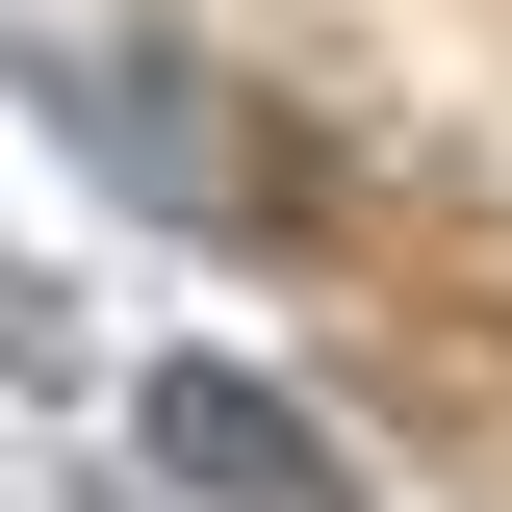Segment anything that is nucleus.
<instances>
[{"label":"nucleus","mask_w":512,"mask_h":512,"mask_svg":"<svg viewBox=\"0 0 512 512\" xmlns=\"http://www.w3.org/2000/svg\"><path fill=\"white\" fill-rule=\"evenodd\" d=\"M0 384H77V308L26 282V256H0Z\"/></svg>","instance_id":"obj_3"},{"label":"nucleus","mask_w":512,"mask_h":512,"mask_svg":"<svg viewBox=\"0 0 512 512\" xmlns=\"http://www.w3.org/2000/svg\"><path fill=\"white\" fill-rule=\"evenodd\" d=\"M128 461H154L180 512H384V461L333 436L308 384H282V359H205V333L128 384Z\"/></svg>","instance_id":"obj_2"},{"label":"nucleus","mask_w":512,"mask_h":512,"mask_svg":"<svg viewBox=\"0 0 512 512\" xmlns=\"http://www.w3.org/2000/svg\"><path fill=\"white\" fill-rule=\"evenodd\" d=\"M0 103L52 128L103 205H154V231H282V128H256V77L180 52L154 0H0Z\"/></svg>","instance_id":"obj_1"}]
</instances>
